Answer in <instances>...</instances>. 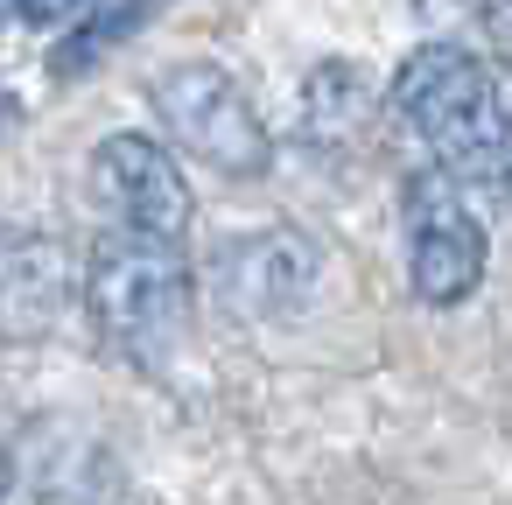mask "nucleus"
Returning a JSON list of instances; mask_svg holds the SVG:
<instances>
[{"label": "nucleus", "instance_id": "f257e3e1", "mask_svg": "<svg viewBox=\"0 0 512 505\" xmlns=\"http://www.w3.org/2000/svg\"><path fill=\"white\" fill-rule=\"evenodd\" d=\"M393 113L463 190H484L512 211V99L484 57L463 43H421L393 71Z\"/></svg>", "mask_w": 512, "mask_h": 505}, {"label": "nucleus", "instance_id": "f03ea898", "mask_svg": "<svg viewBox=\"0 0 512 505\" xmlns=\"http://www.w3.org/2000/svg\"><path fill=\"white\" fill-rule=\"evenodd\" d=\"M85 309H92V323H99V337L113 351H127L134 365L162 372L176 358V344L190 337V309H197V281H190L183 246L113 225L92 246Z\"/></svg>", "mask_w": 512, "mask_h": 505}, {"label": "nucleus", "instance_id": "7ed1b4c3", "mask_svg": "<svg viewBox=\"0 0 512 505\" xmlns=\"http://www.w3.org/2000/svg\"><path fill=\"white\" fill-rule=\"evenodd\" d=\"M148 106H155L162 134L183 155L211 162L218 176H260L274 162V134H267L260 106L218 64H176V71H162L148 85Z\"/></svg>", "mask_w": 512, "mask_h": 505}, {"label": "nucleus", "instance_id": "20e7f679", "mask_svg": "<svg viewBox=\"0 0 512 505\" xmlns=\"http://www.w3.org/2000/svg\"><path fill=\"white\" fill-rule=\"evenodd\" d=\"M400 232H407V288L414 302L428 309H456L477 295L484 281V260H491V239H484V218L470 211L463 183L449 169H414L400 183Z\"/></svg>", "mask_w": 512, "mask_h": 505}, {"label": "nucleus", "instance_id": "39448f33", "mask_svg": "<svg viewBox=\"0 0 512 505\" xmlns=\"http://www.w3.org/2000/svg\"><path fill=\"white\" fill-rule=\"evenodd\" d=\"M92 190L106 204V218L120 232H148V239H190V183L176 169V155L155 134H106L92 148Z\"/></svg>", "mask_w": 512, "mask_h": 505}, {"label": "nucleus", "instance_id": "423d86ee", "mask_svg": "<svg viewBox=\"0 0 512 505\" xmlns=\"http://www.w3.org/2000/svg\"><path fill=\"white\" fill-rule=\"evenodd\" d=\"M316 288V246L288 225H267V232H246L218 253V295L225 309H239L246 323H274V316H295Z\"/></svg>", "mask_w": 512, "mask_h": 505}, {"label": "nucleus", "instance_id": "0eeeda50", "mask_svg": "<svg viewBox=\"0 0 512 505\" xmlns=\"http://www.w3.org/2000/svg\"><path fill=\"white\" fill-rule=\"evenodd\" d=\"M372 113H379V85H372L365 64L330 57V64L309 71V85H302V141H309L316 155L351 148V141L372 127Z\"/></svg>", "mask_w": 512, "mask_h": 505}, {"label": "nucleus", "instance_id": "6e6552de", "mask_svg": "<svg viewBox=\"0 0 512 505\" xmlns=\"http://www.w3.org/2000/svg\"><path fill=\"white\" fill-rule=\"evenodd\" d=\"M64 295H71V274H64V246L57 239H15L8 246V330L15 337H36L64 316Z\"/></svg>", "mask_w": 512, "mask_h": 505}, {"label": "nucleus", "instance_id": "1a4fd4ad", "mask_svg": "<svg viewBox=\"0 0 512 505\" xmlns=\"http://www.w3.org/2000/svg\"><path fill=\"white\" fill-rule=\"evenodd\" d=\"M15 8V22H29V29H64V22H78L92 0H8Z\"/></svg>", "mask_w": 512, "mask_h": 505}]
</instances>
